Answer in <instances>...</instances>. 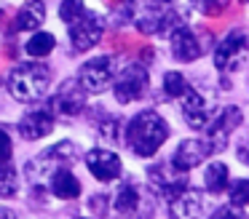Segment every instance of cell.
Instances as JSON below:
<instances>
[{
	"label": "cell",
	"mask_w": 249,
	"mask_h": 219,
	"mask_svg": "<svg viewBox=\"0 0 249 219\" xmlns=\"http://www.w3.org/2000/svg\"><path fill=\"white\" fill-rule=\"evenodd\" d=\"M201 3H204L201 8H204L209 16H217V14H222V11H225L228 0H201Z\"/></svg>",
	"instance_id": "cell-29"
},
{
	"label": "cell",
	"mask_w": 249,
	"mask_h": 219,
	"mask_svg": "<svg viewBox=\"0 0 249 219\" xmlns=\"http://www.w3.org/2000/svg\"><path fill=\"white\" fill-rule=\"evenodd\" d=\"M78 160V147L72 142H59V144H54V147H49V150H43V152L38 155V158H33L27 163V176H30V182H43V179H49L54 171H59V168H67L70 163H75Z\"/></svg>",
	"instance_id": "cell-3"
},
{
	"label": "cell",
	"mask_w": 249,
	"mask_h": 219,
	"mask_svg": "<svg viewBox=\"0 0 249 219\" xmlns=\"http://www.w3.org/2000/svg\"><path fill=\"white\" fill-rule=\"evenodd\" d=\"M228 187H231V206L244 208V203L249 201V182L236 179V182H228Z\"/></svg>",
	"instance_id": "cell-25"
},
{
	"label": "cell",
	"mask_w": 249,
	"mask_h": 219,
	"mask_svg": "<svg viewBox=\"0 0 249 219\" xmlns=\"http://www.w3.org/2000/svg\"><path fill=\"white\" fill-rule=\"evenodd\" d=\"M54 118H56V115L49 110V107L30 110L27 115L19 120V134H22V139H27V142L43 139L46 134H51V128H54Z\"/></svg>",
	"instance_id": "cell-15"
},
{
	"label": "cell",
	"mask_w": 249,
	"mask_h": 219,
	"mask_svg": "<svg viewBox=\"0 0 249 219\" xmlns=\"http://www.w3.org/2000/svg\"><path fill=\"white\" fill-rule=\"evenodd\" d=\"M54 46H56V40L51 32H35L27 40V53L30 56H49L54 51Z\"/></svg>",
	"instance_id": "cell-23"
},
{
	"label": "cell",
	"mask_w": 249,
	"mask_h": 219,
	"mask_svg": "<svg viewBox=\"0 0 249 219\" xmlns=\"http://www.w3.org/2000/svg\"><path fill=\"white\" fill-rule=\"evenodd\" d=\"M19 187V176H17V168L11 163L0 166V198H11Z\"/></svg>",
	"instance_id": "cell-24"
},
{
	"label": "cell",
	"mask_w": 249,
	"mask_h": 219,
	"mask_svg": "<svg viewBox=\"0 0 249 219\" xmlns=\"http://www.w3.org/2000/svg\"><path fill=\"white\" fill-rule=\"evenodd\" d=\"M43 21H46V5L40 3V0H27V3L19 8L14 24H17L19 32H24V30H38Z\"/></svg>",
	"instance_id": "cell-20"
},
{
	"label": "cell",
	"mask_w": 249,
	"mask_h": 219,
	"mask_svg": "<svg viewBox=\"0 0 249 219\" xmlns=\"http://www.w3.org/2000/svg\"><path fill=\"white\" fill-rule=\"evenodd\" d=\"M231 171H228V166L225 163H209L206 166V174H204V185H206V190L209 192H222V190H228V182H231Z\"/></svg>",
	"instance_id": "cell-21"
},
{
	"label": "cell",
	"mask_w": 249,
	"mask_h": 219,
	"mask_svg": "<svg viewBox=\"0 0 249 219\" xmlns=\"http://www.w3.org/2000/svg\"><path fill=\"white\" fill-rule=\"evenodd\" d=\"M166 139H169V123L153 110H145L140 115H134L129 120V126H126V134H124L126 147L134 155H140V158L156 155Z\"/></svg>",
	"instance_id": "cell-1"
},
{
	"label": "cell",
	"mask_w": 249,
	"mask_h": 219,
	"mask_svg": "<svg viewBox=\"0 0 249 219\" xmlns=\"http://www.w3.org/2000/svg\"><path fill=\"white\" fill-rule=\"evenodd\" d=\"M113 88H115V99L121 104H129L145 96L147 91V69L142 64H126L118 75L113 78Z\"/></svg>",
	"instance_id": "cell-6"
},
{
	"label": "cell",
	"mask_w": 249,
	"mask_h": 219,
	"mask_svg": "<svg viewBox=\"0 0 249 219\" xmlns=\"http://www.w3.org/2000/svg\"><path fill=\"white\" fill-rule=\"evenodd\" d=\"M137 30L145 35H156V32H166L174 30L179 24L177 14L172 11L169 0H142V8L134 19Z\"/></svg>",
	"instance_id": "cell-4"
},
{
	"label": "cell",
	"mask_w": 249,
	"mask_h": 219,
	"mask_svg": "<svg viewBox=\"0 0 249 219\" xmlns=\"http://www.w3.org/2000/svg\"><path fill=\"white\" fill-rule=\"evenodd\" d=\"M49 187L56 198H62V201H72V198L81 195V182H78L67 168L54 171V174L49 176Z\"/></svg>",
	"instance_id": "cell-18"
},
{
	"label": "cell",
	"mask_w": 249,
	"mask_h": 219,
	"mask_svg": "<svg viewBox=\"0 0 249 219\" xmlns=\"http://www.w3.org/2000/svg\"><path fill=\"white\" fill-rule=\"evenodd\" d=\"M86 166L94 174V179H99V182H113L124 174V163H121L118 155L110 152V150H99V147L86 152Z\"/></svg>",
	"instance_id": "cell-14"
},
{
	"label": "cell",
	"mask_w": 249,
	"mask_h": 219,
	"mask_svg": "<svg viewBox=\"0 0 249 219\" xmlns=\"http://www.w3.org/2000/svg\"><path fill=\"white\" fill-rule=\"evenodd\" d=\"M0 219H17V214H14L11 208H6V206H0Z\"/></svg>",
	"instance_id": "cell-30"
},
{
	"label": "cell",
	"mask_w": 249,
	"mask_h": 219,
	"mask_svg": "<svg viewBox=\"0 0 249 219\" xmlns=\"http://www.w3.org/2000/svg\"><path fill=\"white\" fill-rule=\"evenodd\" d=\"M241 120H244V115H241L238 107H225L214 120L206 123L209 128H206V139H204V142L209 144L212 152H220V150L228 147V139H231V134L241 126Z\"/></svg>",
	"instance_id": "cell-8"
},
{
	"label": "cell",
	"mask_w": 249,
	"mask_h": 219,
	"mask_svg": "<svg viewBox=\"0 0 249 219\" xmlns=\"http://www.w3.org/2000/svg\"><path fill=\"white\" fill-rule=\"evenodd\" d=\"M51 85V69L38 62L17 64L8 75V91L17 101H35L49 91Z\"/></svg>",
	"instance_id": "cell-2"
},
{
	"label": "cell",
	"mask_w": 249,
	"mask_h": 219,
	"mask_svg": "<svg viewBox=\"0 0 249 219\" xmlns=\"http://www.w3.org/2000/svg\"><path fill=\"white\" fill-rule=\"evenodd\" d=\"M83 107H86V88L78 83V78H67L65 83L56 88L54 99H51V104H49V110L54 112V115L75 118Z\"/></svg>",
	"instance_id": "cell-9"
},
{
	"label": "cell",
	"mask_w": 249,
	"mask_h": 219,
	"mask_svg": "<svg viewBox=\"0 0 249 219\" xmlns=\"http://www.w3.org/2000/svg\"><path fill=\"white\" fill-rule=\"evenodd\" d=\"M81 219H91V217H81Z\"/></svg>",
	"instance_id": "cell-32"
},
{
	"label": "cell",
	"mask_w": 249,
	"mask_h": 219,
	"mask_svg": "<svg viewBox=\"0 0 249 219\" xmlns=\"http://www.w3.org/2000/svg\"><path fill=\"white\" fill-rule=\"evenodd\" d=\"M204 40H209V35H198L196 30H190L188 24H177L172 30V53L177 62H196L209 46H204Z\"/></svg>",
	"instance_id": "cell-11"
},
{
	"label": "cell",
	"mask_w": 249,
	"mask_h": 219,
	"mask_svg": "<svg viewBox=\"0 0 249 219\" xmlns=\"http://www.w3.org/2000/svg\"><path fill=\"white\" fill-rule=\"evenodd\" d=\"M209 219H244V211L236 206H222V208H217Z\"/></svg>",
	"instance_id": "cell-28"
},
{
	"label": "cell",
	"mask_w": 249,
	"mask_h": 219,
	"mask_svg": "<svg viewBox=\"0 0 249 219\" xmlns=\"http://www.w3.org/2000/svg\"><path fill=\"white\" fill-rule=\"evenodd\" d=\"M182 118L190 128H204L209 123V107H206V99L198 91L190 88L182 96Z\"/></svg>",
	"instance_id": "cell-17"
},
{
	"label": "cell",
	"mask_w": 249,
	"mask_h": 219,
	"mask_svg": "<svg viewBox=\"0 0 249 219\" xmlns=\"http://www.w3.org/2000/svg\"><path fill=\"white\" fill-rule=\"evenodd\" d=\"M247 62V35L244 30H233L214 51V64L217 69H241Z\"/></svg>",
	"instance_id": "cell-12"
},
{
	"label": "cell",
	"mask_w": 249,
	"mask_h": 219,
	"mask_svg": "<svg viewBox=\"0 0 249 219\" xmlns=\"http://www.w3.org/2000/svg\"><path fill=\"white\" fill-rule=\"evenodd\" d=\"M201 214H204V195L190 187L169 198V219H201Z\"/></svg>",
	"instance_id": "cell-16"
},
{
	"label": "cell",
	"mask_w": 249,
	"mask_h": 219,
	"mask_svg": "<svg viewBox=\"0 0 249 219\" xmlns=\"http://www.w3.org/2000/svg\"><path fill=\"white\" fill-rule=\"evenodd\" d=\"M140 190H137V185H131V182H124V185L115 190L113 195V208L121 214V217H134L137 208H140Z\"/></svg>",
	"instance_id": "cell-19"
},
{
	"label": "cell",
	"mask_w": 249,
	"mask_h": 219,
	"mask_svg": "<svg viewBox=\"0 0 249 219\" xmlns=\"http://www.w3.org/2000/svg\"><path fill=\"white\" fill-rule=\"evenodd\" d=\"M0 21H3V8H0Z\"/></svg>",
	"instance_id": "cell-31"
},
{
	"label": "cell",
	"mask_w": 249,
	"mask_h": 219,
	"mask_svg": "<svg viewBox=\"0 0 249 219\" xmlns=\"http://www.w3.org/2000/svg\"><path fill=\"white\" fill-rule=\"evenodd\" d=\"M147 182L158 195L169 201V198H174L177 192H182L188 187V174L177 171L172 163H156L147 168Z\"/></svg>",
	"instance_id": "cell-10"
},
{
	"label": "cell",
	"mask_w": 249,
	"mask_h": 219,
	"mask_svg": "<svg viewBox=\"0 0 249 219\" xmlns=\"http://www.w3.org/2000/svg\"><path fill=\"white\" fill-rule=\"evenodd\" d=\"M11 163V136L0 128V166Z\"/></svg>",
	"instance_id": "cell-27"
},
{
	"label": "cell",
	"mask_w": 249,
	"mask_h": 219,
	"mask_svg": "<svg viewBox=\"0 0 249 219\" xmlns=\"http://www.w3.org/2000/svg\"><path fill=\"white\" fill-rule=\"evenodd\" d=\"M83 11H86L83 8V0H65V3L59 5V16H62V21H67V24L75 21Z\"/></svg>",
	"instance_id": "cell-26"
},
{
	"label": "cell",
	"mask_w": 249,
	"mask_h": 219,
	"mask_svg": "<svg viewBox=\"0 0 249 219\" xmlns=\"http://www.w3.org/2000/svg\"><path fill=\"white\" fill-rule=\"evenodd\" d=\"M161 85H163V94H166L169 99H182V96L190 91V83L185 80V75L182 72H174V69L163 75V83Z\"/></svg>",
	"instance_id": "cell-22"
},
{
	"label": "cell",
	"mask_w": 249,
	"mask_h": 219,
	"mask_svg": "<svg viewBox=\"0 0 249 219\" xmlns=\"http://www.w3.org/2000/svg\"><path fill=\"white\" fill-rule=\"evenodd\" d=\"M105 32V19L97 11H83L75 21H70V40L75 51H89L99 43Z\"/></svg>",
	"instance_id": "cell-7"
},
{
	"label": "cell",
	"mask_w": 249,
	"mask_h": 219,
	"mask_svg": "<svg viewBox=\"0 0 249 219\" xmlns=\"http://www.w3.org/2000/svg\"><path fill=\"white\" fill-rule=\"evenodd\" d=\"M115 78V67H113V56H94L78 72V83L86 88V94H102L113 85Z\"/></svg>",
	"instance_id": "cell-5"
},
{
	"label": "cell",
	"mask_w": 249,
	"mask_h": 219,
	"mask_svg": "<svg viewBox=\"0 0 249 219\" xmlns=\"http://www.w3.org/2000/svg\"><path fill=\"white\" fill-rule=\"evenodd\" d=\"M209 155H212V150H209V144H206L204 139H182V142L177 144V150H174V155H172L169 163H172L177 171L188 174V171L198 168Z\"/></svg>",
	"instance_id": "cell-13"
}]
</instances>
